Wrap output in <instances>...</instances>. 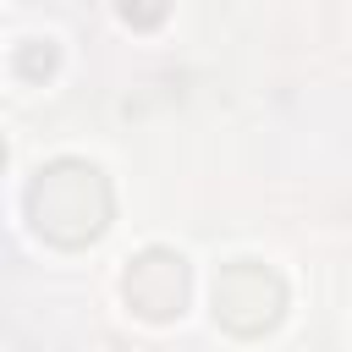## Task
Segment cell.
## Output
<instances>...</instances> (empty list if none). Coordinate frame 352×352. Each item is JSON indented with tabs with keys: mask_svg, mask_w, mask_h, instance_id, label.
<instances>
[{
	"mask_svg": "<svg viewBox=\"0 0 352 352\" xmlns=\"http://www.w3.org/2000/svg\"><path fill=\"white\" fill-rule=\"evenodd\" d=\"M28 214H33L38 236H50L60 248H82L110 226V182L88 160H55L28 187Z\"/></svg>",
	"mask_w": 352,
	"mask_h": 352,
	"instance_id": "1",
	"label": "cell"
},
{
	"mask_svg": "<svg viewBox=\"0 0 352 352\" xmlns=\"http://www.w3.org/2000/svg\"><path fill=\"white\" fill-rule=\"evenodd\" d=\"M286 308V286L275 270L253 264V258H236L214 275V319L231 330V336H264Z\"/></svg>",
	"mask_w": 352,
	"mask_h": 352,
	"instance_id": "2",
	"label": "cell"
},
{
	"mask_svg": "<svg viewBox=\"0 0 352 352\" xmlns=\"http://www.w3.org/2000/svg\"><path fill=\"white\" fill-rule=\"evenodd\" d=\"M121 292H126V308L148 324H165L187 308V258L170 253V248H143L126 275H121Z\"/></svg>",
	"mask_w": 352,
	"mask_h": 352,
	"instance_id": "3",
	"label": "cell"
},
{
	"mask_svg": "<svg viewBox=\"0 0 352 352\" xmlns=\"http://www.w3.org/2000/svg\"><path fill=\"white\" fill-rule=\"evenodd\" d=\"M55 66H60V55H55V44H44V38H33V44H22L16 50V72L22 77H55Z\"/></svg>",
	"mask_w": 352,
	"mask_h": 352,
	"instance_id": "4",
	"label": "cell"
},
{
	"mask_svg": "<svg viewBox=\"0 0 352 352\" xmlns=\"http://www.w3.org/2000/svg\"><path fill=\"white\" fill-rule=\"evenodd\" d=\"M121 16L132 28H160L165 22V0H121Z\"/></svg>",
	"mask_w": 352,
	"mask_h": 352,
	"instance_id": "5",
	"label": "cell"
},
{
	"mask_svg": "<svg viewBox=\"0 0 352 352\" xmlns=\"http://www.w3.org/2000/svg\"><path fill=\"white\" fill-rule=\"evenodd\" d=\"M0 165H6V143H0Z\"/></svg>",
	"mask_w": 352,
	"mask_h": 352,
	"instance_id": "6",
	"label": "cell"
}]
</instances>
